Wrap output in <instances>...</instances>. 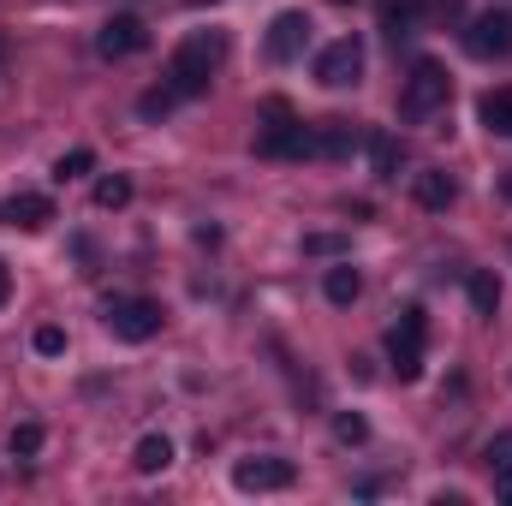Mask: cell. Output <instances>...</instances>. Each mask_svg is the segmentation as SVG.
<instances>
[{
    "instance_id": "obj_9",
    "label": "cell",
    "mask_w": 512,
    "mask_h": 506,
    "mask_svg": "<svg viewBox=\"0 0 512 506\" xmlns=\"http://www.w3.org/2000/svg\"><path fill=\"white\" fill-rule=\"evenodd\" d=\"M292 477H298V465H292V459H274V453H262V459H239V465H233V483H239L245 495L292 489Z\"/></svg>"
},
{
    "instance_id": "obj_8",
    "label": "cell",
    "mask_w": 512,
    "mask_h": 506,
    "mask_svg": "<svg viewBox=\"0 0 512 506\" xmlns=\"http://www.w3.org/2000/svg\"><path fill=\"white\" fill-rule=\"evenodd\" d=\"M149 48V24L137 18V12H114L102 30H96V54L102 60H131V54H143Z\"/></svg>"
},
{
    "instance_id": "obj_10",
    "label": "cell",
    "mask_w": 512,
    "mask_h": 506,
    "mask_svg": "<svg viewBox=\"0 0 512 506\" xmlns=\"http://www.w3.org/2000/svg\"><path fill=\"white\" fill-rule=\"evenodd\" d=\"M310 30H316V24H310L304 12H280V18L268 24V42H262V48H268V60H274V66L298 60V54L310 48Z\"/></svg>"
},
{
    "instance_id": "obj_7",
    "label": "cell",
    "mask_w": 512,
    "mask_h": 506,
    "mask_svg": "<svg viewBox=\"0 0 512 506\" xmlns=\"http://www.w3.org/2000/svg\"><path fill=\"white\" fill-rule=\"evenodd\" d=\"M316 78H322L328 90H346V84H358V78H364V42H358V36H340V42H328V48L316 54Z\"/></svg>"
},
{
    "instance_id": "obj_4",
    "label": "cell",
    "mask_w": 512,
    "mask_h": 506,
    "mask_svg": "<svg viewBox=\"0 0 512 506\" xmlns=\"http://www.w3.org/2000/svg\"><path fill=\"white\" fill-rule=\"evenodd\" d=\"M423 340H429V316H423L417 304H405L399 322L387 328V358H393V376L399 381L423 376Z\"/></svg>"
},
{
    "instance_id": "obj_20",
    "label": "cell",
    "mask_w": 512,
    "mask_h": 506,
    "mask_svg": "<svg viewBox=\"0 0 512 506\" xmlns=\"http://www.w3.org/2000/svg\"><path fill=\"white\" fill-rule=\"evenodd\" d=\"M126 203H131V179H126V173L96 179V209H126Z\"/></svg>"
},
{
    "instance_id": "obj_5",
    "label": "cell",
    "mask_w": 512,
    "mask_h": 506,
    "mask_svg": "<svg viewBox=\"0 0 512 506\" xmlns=\"http://www.w3.org/2000/svg\"><path fill=\"white\" fill-rule=\"evenodd\" d=\"M108 328L131 340V346H143V340H155L161 334V304H149V298H108Z\"/></svg>"
},
{
    "instance_id": "obj_25",
    "label": "cell",
    "mask_w": 512,
    "mask_h": 506,
    "mask_svg": "<svg viewBox=\"0 0 512 506\" xmlns=\"http://www.w3.org/2000/svg\"><path fill=\"white\" fill-rule=\"evenodd\" d=\"M30 346H36L42 358H60V352H66V328H54V322H48V328H36V340H30Z\"/></svg>"
},
{
    "instance_id": "obj_23",
    "label": "cell",
    "mask_w": 512,
    "mask_h": 506,
    "mask_svg": "<svg viewBox=\"0 0 512 506\" xmlns=\"http://www.w3.org/2000/svg\"><path fill=\"white\" fill-rule=\"evenodd\" d=\"M173 102H179V96H173L167 84H155V90L137 96V114H143V120H161V114H173Z\"/></svg>"
},
{
    "instance_id": "obj_3",
    "label": "cell",
    "mask_w": 512,
    "mask_h": 506,
    "mask_svg": "<svg viewBox=\"0 0 512 506\" xmlns=\"http://www.w3.org/2000/svg\"><path fill=\"white\" fill-rule=\"evenodd\" d=\"M256 155H268V161L316 155V149H310V126L292 114V102H286V96H268V102H262V137H256Z\"/></svg>"
},
{
    "instance_id": "obj_17",
    "label": "cell",
    "mask_w": 512,
    "mask_h": 506,
    "mask_svg": "<svg viewBox=\"0 0 512 506\" xmlns=\"http://www.w3.org/2000/svg\"><path fill=\"white\" fill-rule=\"evenodd\" d=\"M417 18H423V0H382V30L399 42V36H411L417 30Z\"/></svg>"
},
{
    "instance_id": "obj_6",
    "label": "cell",
    "mask_w": 512,
    "mask_h": 506,
    "mask_svg": "<svg viewBox=\"0 0 512 506\" xmlns=\"http://www.w3.org/2000/svg\"><path fill=\"white\" fill-rule=\"evenodd\" d=\"M465 54L471 60H507L512 54V12H477L465 24Z\"/></svg>"
},
{
    "instance_id": "obj_13",
    "label": "cell",
    "mask_w": 512,
    "mask_h": 506,
    "mask_svg": "<svg viewBox=\"0 0 512 506\" xmlns=\"http://www.w3.org/2000/svg\"><path fill=\"white\" fill-rule=\"evenodd\" d=\"M411 197H417L423 209H435V215H441V209H453V203H459V185H453V173H441V167H423V173L411 179Z\"/></svg>"
},
{
    "instance_id": "obj_2",
    "label": "cell",
    "mask_w": 512,
    "mask_h": 506,
    "mask_svg": "<svg viewBox=\"0 0 512 506\" xmlns=\"http://www.w3.org/2000/svg\"><path fill=\"white\" fill-rule=\"evenodd\" d=\"M447 102H453L447 66H441V60H417L411 78H405V90H399V120H405V126H429V120L447 114Z\"/></svg>"
},
{
    "instance_id": "obj_16",
    "label": "cell",
    "mask_w": 512,
    "mask_h": 506,
    "mask_svg": "<svg viewBox=\"0 0 512 506\" xmlns=\"http://www.w3.org/2000/svg\"><path fill=\"white\" fill-rule=\"evenodd\" d=\"M465 292H471V310H477V316H495V310H501V280H495L489 268H471V274H465Z\"/></svg>"
},
{
    "instance_id": "obj_12",
    "label": "cell",
    "mask_w": 512,
    "mask_h": 506,
    "mask_svg": "<svg viewBox=\"0 0 512 506\" xmlns=\"http://www.w3.org/2000/svg\"><path fill=\"white\" fill-rule=\"evenodd\" d=\"M310 149H316L322 161H346L352 149H364V137L346 126V120H322V126H310Z\"/></svg>"
},
{
    "instance_id": "obj_22",
    "label": "cell",
    "mask_w": 512,
    "mask_h": 506,
    "mask_svg": "<svg viewBox=\"0 0 512 506\" xmlns=\"http://www.w3.org/2000/svg\"><path fill=\"white\" fill-rule=\"evenodd\" d=\"M6 447H12V459H36V453H42V423H18V429L6 435Z\"/></svg>"
},
{
    "instance_id": "obj_21",
    "label": "cell",
    "mask_w": 512,
    "mask_h": 506,
    "mask_svg": "<svg viewBox=\"0 0 512 506\" xmlns=\"http://www.w3.org/2000/svg\"><path fill=\"white\" fill-rule=\"evenodd\" d=\"M334 441H340V447H364V441H370V423H364L358 411H340V417H334Z\"/></svg>"
},
{
    "instance_id": "obj_27",
    "label": "cell",
    "mask_w": 512,
    "mask_h": 506,
    "mask_svg": "<svg viewBox=\"0 0 512 506\" xmlns=\"http://www.w3.org/2000/svg\"><path fill=\"white\" fill-rule=\"evenodd\" d=\"M495 495L512 506V459H507V465H495Z\"/></svg>"
},
{
    "instance_id": "obj_15",
    "label": "cell",
    "mask_w": 512,
    "mask_h": 506,
    "mask_svg": "<svg viewBox=\"0 0 512 506\" xmlns=\"http://www.w3.org/2000/svg\"><path fill=\"white\" fill-rule=\"evenodd\" d=\"M131 465H137L143 477H161V471L173 465V441H167V435H143V441L131 447Z\"/></svg>"
},
{
    "instance_id": "obj_28",
    "label": "cell",
    "mask_w": 512,
    "mask_h": 506,
    "mask_svg": "<svg viewBox=\"0 0 512 506\" xmlns=\"http://www.w3.org/2000/svg\"><path fill=\"white\" fill-rule=\"evenodd\" d=\"M6 292H12V274H6V262H0V304H6Z\"/></svg>"
},
{
    "instance_id": "obj_11",
    "label": "cell",
    "mask_w": 512,
    "mask_h": 506,
    "mask_svg": "<svg viewBox=\"0 0 512 506\" xmlns=\"http://www.w3.org/2000/svg\"><path fill=\"white\" fill-rule=\"evenodd\" d=\"M54 221V203L42 197V191H18V197H6L0 203V227H18V233H42Z\"/></svg>"
},
{
    "instance_id": "obj_29",
    "label": "cell",
    "mask_w": 512,
    "mask_h": 506,
    "mask_svg": "<svg viewBox=\"0 0 512 506\" xmlns=\"http://www.w3.org/2000/svg\"><path fill=\"white\" fill-rule=\"evenodd\" d=\"M334 6H352V0H334Z\"/></svg>"
},
{
    "instance_id": "obj_14",
    "label": "cell",
    "mask_w": 512,
    "mask_h": 506,
    "mask_svg": "<svg viewBox=\"0 0 512 506\" xmlns=\"http://www.w3.org/2000/svg\"><path fill=\"white\" fill-rule=\"evenodd\" d=\"M322 292H328V304H358V292H364V274L352 268V262H334L328 274H322Z\"/></svg>"
},
{
    "instance_id": "obj_19",
    "label": "cell",
    "mask_w": 512,
    "mask_h": 506,
    "mask_svg": "<svg viewBox=\"0 0 512 506\" xmlns=\"http://www.w3.org/2000/svg\"><path fill=\"white\" fill-rule=\"evenodd\" d=\"M364 155H370L376 179H399V143H393L387 131H370V137H364Z\"/></svg>"
},
{
    "instance_id": "obj_1",
    "label": "cell",
    "mask_w": 512,
    "mask_h": 506,
    "mask_svg": "<svg viewBox=\"0 0 512 506\" xmlns=\"http://www.w3.org/2000/svg\"><path fill=\"white\" fill-rule=\"evenodd\" d=\"M221 54H227V42H221L215 30H197V36H185V42L173 48V60H167V78H161V84H167L179 102H197V96H209Z\"/></svg>"
},
{
    "instance_id": "obj_18",
    "label": "cell",
    "mask_w": 512,
    "mask_h": 506,
    "mask_svg": "<svg viewBox=\"0 0 512 506\" xmlns=\"http://www.w3.org/2000/svg\"><path fill=\"white\" fill-rule=\"evenodd\" d=\"M477 120L495 131V137H512V90H489L477 102Z\"/></svg>"
},
{
    "instance_id": "obj_26",
    "label": "cell",
    "mask_w": 512,
    "mask_h": 506,
    "mask_svg": "<svg viewBox=\"0 0 512 506\" xmlns=\"http://www.w3.org/2000/svg\"><path fill=\"white\" fill-rule=\"evenodd\" d=\"M304 251H310V256H340V251H346V239H340V233H310V239H304Z\"/></svg>"
},
{
    "instance_id": "obj_24",
    "label": "cell",
    "mask_w": 512,
    "mask_h": 506,
    "mask_svg": "<svg viewBox=\"0 0 512 506\" xmlns=\"http://www.w3.org/2000/svg\"><path fill=\"white\" fill-rule=\"evenodd\" d=\"M96 167V149H72V155H60V167H54V179H84Z\"/></svg>"
}]
</instances>
